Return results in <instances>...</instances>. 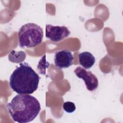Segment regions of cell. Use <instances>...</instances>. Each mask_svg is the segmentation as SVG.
I'll use <instances>...</instances> for the list:
<instances>
[{
	"label": "cell",
	"mask_w": 123,
	"mask_h": 123,
	"mask_svg": "<svg viewBox=\"0 0 123 123\" xmlns=\"http://www.w3.org/2000/svg\"><path fill=\"white\" fill-rule=\"evenodd\" d=\"M74 57L72 52L67 49H63L55 53L54 63L59 68H67L73 63Z\"/></svg>",
	"instance_id": "6"
},
{
	"label": "cell",
	"mask_w": 123,
	"mask_h": 123,
	"mask_svg": "<svg viewBox=\"0 0 123 123\" xmlns=\"http://www.w3.org/2000/svg\"><path fill=\"white\" fill-rule=\"evenodd\" d=\"M18 37L21 48H33L41 43L43 37V29L36 24L27 23L21 27Z\"/></svg>",
	"instance_id": "3"
},
{
	"label": "cell",
	"mask_w": 123,
	"mask_h": 123,
	"mask_svg": "<svg viewBox=\"0 0 123 123\" xmlns=\"http://www.w3.org/2000/svg\"><path fill=\"white\" fill-rule=\"evenodd\" d=\"M70 31L65 26L46 25V37L54 42H59L68 37Z\"/></svg>",
	"instance_id": "5"
},
{
	"label": "cell",
	"mask_w": 123,
	"mask_h": 123,
	"mask_svg": "<svg viewBox=\"0 0 123 123\" xmlns=\"http://www.w3.org/2000/svg\"><path fill=\"white\" fill-rule=\"evenodd\" d=\"M6 107L11 117L14 122L26 123L33 121L41 110L38 100L29 94H18Z\"/></svg>",
	"instance_id": "1"
},
{
	"label": "cell",
	"mask_w": 123,
	"mask_h": 123,
	"mask_svg": "<svg viewBox=\"0 0 123 123\" xmlns=\"http://www.w3.org/2000/svg\"><path fill=\"white\" fill-rule=\"evenodd\" d=\"M40 77L26 62L20 63L10 77L11 88L18 94H31L38 86Z\"/></svg>",
	"instance_id": "2"
},
{
	"label": "cell",
	"mask_w": 123,
	"mask_h": 123,
	"mask_svg": "<svg viewBox=\"0 0 123 123\" xmlns=\"http://www.w3.org/2000/svg\"><path fill=\"white\" fill-rule=\"evenodd\" d=\"M8 57L9 60L11 62L21 63L25 60L26 55L24 51H16L13 50L9 53Z\"/></svg>",
	"instance_id": "8"
},
{
	"label": "cell",
	"mask_w": 123,
	"mask_h": 123,
	"mask_svg": "<svg viewBox=\"0 0 123 123\" xmlns=\"http://www.w3.org/2000/svg\"><path fill=\"white\" fill-rule=\"evenodd\" d=\"M79 64L85 69H88L92 67L95 62V58L90 52H82L78 54Z\"/></svg>",
	"instance_id": "7"
},
{
	"label": "cell",
	"mask_w": 123,
	"mask_h": 123,
	"mask_svg": "<svg viewBox=\"0 0 123 123\" xmlns=\"http://www.w3.org/2000/svg\"><path fill=\"white\" fill-rule=\"evenodd\" d=\"M74 73L78 78H81L84 80L88 90L92 91L98 88V79L91 71H86L85 68L78 66L74 69Z\"/></svg>",
	"instance_id": "4"
},
{
	"label": "cell",
	"mask_w": 123,
	"mask_h": 123,
	"mask_svg": "<svg viewBox=\"0 0 123 123\" xmlns=\"http://www.w3.org/2000/svg\"><path fill=\"white\" fill-rule=\"evenodd\" d=\"M63 109L66 112L71 113L75 111L76 107L74 102L71 101H66L63 103Z\"/></svg>",
	"instance_id": "9"
}]
</instances>
